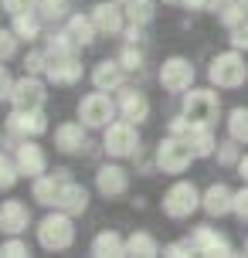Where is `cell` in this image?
Returning <instances> with one entry per match:
<instances>
[{
  "label": "cell",
  "mask_w": 248,
  "mask_h": 258,
  "mask_svg": "<svg viewBox=\"0 0 248 258\" xmlns=\"http://www.w3.org/2000/svg\"><path fill=\"white\" fill-rule=\"evenodd\" d=\"M54 150L65 156L85 153L89 150V126L82 119H68L61 126H54Z\"/></svg>",
  "instance_id": "obj_12"
},
{
  "label": "cell",
  "mask_w": 248,
  "mask_h": 258,
  "mask_svg": "<svg viewBox=\"0 0 248 258\" xmlns=\"http://www.w3.org/2000/svg\"><path fill=\"white\" fill-rule=\"evenodd\" d=\"M11 89H14V78H11V72H7V64L0 61V102L11 99Z\"/></svg>",
  "instance_id": "obj_45"
},
{
  "label": "cell",
  "mask_w": 248,
  "mask_h": 258,
  "mask_svg": "<svg viewBox=\"0 0 248 258\" xmlns=\"http://www.w3.org/2000/svg\"><path fill=\"white\" fill-rule=\"evenodd\" d=\"M72 180L68 170H54V173H41L31 180V201H38L41 207H54L58 194H61V183Z\"/></svg>",
  "instance_id": "obj_20"
},
{
  "label": "cell",
  "mask_w": 248,
  "mask_h": 258,
  "mask_svg": "<svg viewBox=\"0 0 248 258\" xmlns=\"http://www.w3.org/2000/svg\"><path fill=\"white\" fill-rule=\"evenodd\" d=\"M48 61H51L48 51H44V48H34V51L24 54V72L27 75H44V72H48Z\"/></svg>",
  "instance_id": "obj_37"
},
{
  "label": "cell",
  "mask_w": 248,
  "mask_h": 258,
  "mask_svg": "<svg viewBox=\"0 0 248 258\" xmlns=\"http://www.w3.org/2000/svg\"><path fill=\"white\" fill-rule=\"evenodd\" d=\"M116 116H119V109H116V99L109 92L95 89V92H89V95L79 99V119L89 129H105Z\"/></svg>",
  "instance_id": "obj_7"
},
{
  "label": "cell",
  "mask_w": 248,
  "mask_h": 258,
  "mask_svg": "<svg viewBox=\"0 0 248 258\" xmlns=\"http://www.w3.org/2000/svg\"><path fill=\"white\" fill-rule=\"evenodd\" d=\"M14 160H17L21 177H27V180L48 173V153H44V146H38V140H17V146H14Z\"/></svg>",
  "instance_id": "obj_11"
},
{
  "label": "cell",
  "mask_w": 248,
  "mask_h": 258,
  "mask_svg": "<svg viewBox=\"0 0 248 258\" xmlns=\"http://www.w3.org/2000/svg\"><path fill=\"white\" fill-rule=\"evenodd\" d=\"M218 21L231 31V27H238V24L248 21V7L241 4V0H224L221 7H218Z\"/></svg>",
  "instance_id": "obj_31"
},
{
  "label": "cell",
  "mask_w": 248,
  "mask_h": 258,
  "mask_svg": "<svg viewBox=\"0 0 248 258\" xmlns=\"http://www.w3.org/2000/svg\"><path fill=\"white\" fill-rule=\"evenodd\" d=\"M119 4H122V0H119Z\"/></svg>",
  "instance_id": "obj_52"
},
{
  "label": "cell",
  "mask_w": 248,
  "mask_h": 258,
  "mask_svg": "<svg viewBox=\"0 0 248 258\" xmlns=\"http://www.w3.org/2000/svg\"><path fill=\"white\" fill-rule=\"evenodd\" d=\"M116 58L126 72H143V64H146V54H143L140 44H122V51H119Z\"/></svg>",
  "instance_id": "obj_33"
},
{
  "label": "cell",
  "mask_w": 248,
  "mask_h": 258,
  "mask_svg": "<svg viewBox=\"0 0 248 258\" xmlns=\"http://www.w3.org/2000/svg\"><path fill=\"white\" fill-rule=\"evenodd\" d=\"M95 190L102 194L105 201H116L130 194V170L119 167V163H102L95 170Z\"/></svg>",
  "instance_id": "obj_13"
},
{
  "label": "cell",
  "mask_w": 248,
  "mask_h": 258,
  "mask_svg": "<svg viewBox=\"0 0 248 258\" xmlns=\"http://www.w3.org/2000/svg\"><path fill=\"white\" fill-rule=\"evenodd\" d=\"M183 140L191 143V150H194L197 160H204V156H214V150H218L214 126H194V122H191V129H187V136H183Z\"/></svg>",
  "instance_id": "obj_26"
},
{
  "label": "cell",
  "mask_w": 248,
  "mask_h": 258,
  "mask_svg": "<svg viewBox=\"0 0 248 258\" xmlns=\"http://www.w3.org/2000/svg\"><path fill=\"white\" fill-rule=\"evenodd\" d=\"M44 51H48V58H68V54L79 51V44H75V38L61 27V31L44 34Z\"/></svg>",
  "instance_id": "obj_27"
},
{
  "label": "cell",
  "mask_w": 248,
  "mask_h": 258,
  "mask_svg": "<svg viewBox=\"0 0 248 258\" xmlns=\"http://www.w3.org/2000/svg\"><path fill=\"white\" fill-rule=\"evenodd\" d=\"M163 4H180V0H163Z\"/></svg>",
  "instance_id": "obj_49"
},
{
  "label": "cell",
  "mask_w": 248,
  "mask_h": 258,
  "mask_svg": "<svg viewBox=\"0 0 248 258\" xmlns=\"http://www.w3.org/2000/svg\"><path fill=\"white\" fill-rule=\"evenodd\" d=\"M180 7H187V11H208L211 0H180Z\"/></svg>",
  "instance_id": "obj_46"
},
{
  "label": "cell",
  "mask_w": 248,
  "mask_h": 258,
  "mask_svg": "<svg viewBox=\"0 0 248 258\" xmlns=\"http://www.w3.org/2000/svg\"><path fill=\"white\" fill-rule=\"evenodd\" d=\"M4 126L14 140H38L48 133V116H44V109H11Z\"/></svg>",
  "instance_id": "obj_10"
},
{
  "label": "cell",
  "mask_w": 248,
  "mask_h": 258,
  "mask_svg": "<svg viewBox=\"0 0 248 258\" xmlns=\"http://www.w3.org/2000/svg\"><path fill=\"white\" fill-rule=\"evenodd\" d=\"M0 7H4V11L11 14H24V11H34V7H38V0H0Z\"/></svg>",
  "instance_id": "obj_42"
},
{
  "label": "cell",
  "mask_w": 248,
  "mask_h": 258,
  "mask_svg": "<svg viewBox=\"0 0 248 258\" xmlns=\"http://www.w3.org/2000/svg\"><path fill=\"white\" fill-rule=\"evenodd\" d=\"M140 126L130 122V119H112L109 126L102 129V150L105 156L112 160H126V156H140Z\"/></svg>",
  "instance_id": "obj_3"
},
{
  "label": "cell",
  "mask_w": 248,
  "mask_h": 258,
  "mask_svg": "<svg viewBox=\"0 0 248 258\" xmlns=\"http://www.w3.org/2000/svg\"><path fill=\"white\" fill-rule=\"evenodd\" d=\"M180 112L194 126H214L221 119V95L214 89H191L180 95Z\"/></svg>",
  "instance_id": "obj_4"
},
{
  "label": "cell",
  "mask_w": 248,
  "mask_h": 258,
  "mask_svg": "<svg viewBox=\"0 0 248 258\" xmlns=\"http://www.w3.org/2000/svg\"><path fill=\"white\" fill-rule=\"evenodd\" d=\"M122 41H126V44H140V41H143V24H130V21H126Z\"/></svg>",
  "instance_id": "obj_44"
},
{
  "label": "cell",
  "mask_w": 248,
  "mask_h": 258,
  "mask_svg": "<svg viewBox=\"0 0 248 258\" xmlns=\"http://www.w3.org/2000/svg\"><path fill=\"white\" fill-rule=\"evenodd\" d=\"M41 14L38 11H24V14H14V21H11V31L17 34V38L24 41V44H34V41H41L44 34H41Z\"/></svg>",
  "instance_id": "obj_25"
},
{
  "label": "cell",
  "mask_w": 248,
  "mask_h": 258,
  "mask_svg": "<svg viewBox=\"0 0 248 258\" xmlns=\"http://www.w3.org/2000/svg\"><path fill=\"white\" fill-rule=\"evenodd\" d=\"M116 109L122 119H130L136 126H143L146 119H150V99H146L140 89H133V85H122L116 95Z\"/></svg>",
  "instance_id": "obj_18"
},
{
  "label": "cell",
  "mask_w": 248,
  "mask_h": 258,
  "mask_svg": "<svg viewBox=\"0 0 248 258\" xmlns=\"http://www.w3.org/2000/svg\"><path fill=\"white\" fill-rule=\"evenodd\" d=\"M89 251L95 258H122L126 255V238L119 231H112V228H105V231H99L95 238H92Z\"/></svg>",
  "instance_id": "obj_24"
},
{
  "label": "cell",
  "mask_w": 248,
  "mask_h": 258,
  "mask_svg": "<svg viewBox=\"0 0 248 258\" xmlns=\"http://www.w3.org/2000/svg\"><path fill=\"white\" fill-rule=\"evenodd\" d=\"M21 180V170H17V160L11 153L0 150V190H11L14 183Z\"/></svg>",
  "instance_id": "obj_35"
},
{
  "label": "cell",
  "mask_w": 248,
  "mask_h": 258,
  "mask_svg": "<svg viewBox=\"0 0 248 258\" xmlns=\"http://www.w3.org/2000/svg\"><path fill=\"white\" fill-rule=\"evenodd\" d=\"M157 167H160V173H183V170L194 163L197 156H194V150H191V143L183 140V136H173V133H167L163 140L157 143Z\"/></svg>",
  "instance_id": "obj_5"
},
{
  "label": "cell",
  "mask_w": 248,
  "mask_h": 258,
  "mask_svg": "<svg viewBox=\"0 0 248 258\" xmlns=\"http://www.w3.org/2000/svg\"><path fill=\"white\" fill-rule=\"evenodd\" d=\"M208 82L214 89H241L248 82V61H245V51L238 48H228V51L214 54L208 64Z\"/></svg>",
  "instance_id": "obj_2"
},
{
  "label": "cell",
  "mask_w": 248,
  "mask_h": 258,
  "mask_svg": "<svg viewBox=\"0 0 248 258\" xmlns=\"http://www.w3.org/2000/svg\"><path fill=\"white\" fill-rule=\"evenodd\" d=\"M58 211H65L72 218H82L85 211H89V190L75 180H65L61 183V194H58V201H54Z\"/></svg>",
  "instance_id": "obj_22"
},
{
  "label": "cell",
  "mask_w": 248,
  "mask_h": 258,
  "mask_svg": "<svg viewBox=\"0 0 248 258\" xmlns=\"http://www.w3.org/2000/svg\"><path fill=\"white\" fill-rule=\"evenodd\" d=\"M221 4H224V0H211V7H214V11H218V7H221Z\"/></svg>",
  "instance_id": "obj_48"
},
{
  "label": "cell",
  "mask_w": 248,
  "mask_h": 258,
  "mask_svg": "<svg viewBox=\"0 0 248 258\" xmlns=\"http://www.w3.org/2000/svg\"><path fill=\"white\" fill-rule=\"evenodd\" d=\"M34 231H38V245L44 251H68V248L75 245V218L65 214V211H58V207H51L38 221Z\"/></svg>",
  "instance_id": "obj_1"
},
{
  "label": "cell",
  "mask_w": 248,
  "mask_h": 258,
  "mask_svg": "<svg viewBox=\"0 0 248 258\" xmlns=\"http://www.w3.org/2000/svg\"><path fill=\"white\" fill-rule=\"evenodd\" d=\"M34 11L41 14V21H48V24H58V21H65L68 11H72V0H38V7Z\"/></svg>",
  "instance_id": "obj_32"
},
{
  "label": "cell",
  "mask_w": 248,
  "mask_h": 258,
  "mask_svg": "<svg viewBox=\"0 0 248 258\" xmlns=\"http://www.w3.org/2000/svg\"><path fill=\"white\" fill-rule=\"evenodd\" d=\"M228 44H231V48H238V51H248V21L228 31Z\"/></svg>",
  "instance_id": "obj_41"
},
{
  "label": "cell",
  "mask_w": 248,
  "mask_h": 258,
  "mask_svg": "<svg viewBox=\"0 0 248 258\" xmlns=\"http://www.w3.org/2000/svg\"><path fill=\"white\" fill-rule=\"evenodd\" d=\"M235 170H238V177L248 183V153H241V160H238V167H235Z\"/></svg>",
  "instance_id": "obj_47"
},
{
  "label": "cell",
  "mask_w": 248,
  "mask_h": 258,
  "mask_svg": "<svg viewBox=\"0 0 248 258\" xmlns=\"http://www.w3.org/2000/svg\"><path fill=\"white\" fill-rule=\"evenodd\" d=\"M231 214L238 221H248V183L241 190H235V201H231Z\"/></svg>",
  "instance_id": "obj_40"
},
{
  "label": "cell",
  "mask_w": 248,
  "mask_h": 258,
  "mask_svg": "<svg viewBox=\"0 0 248 258\" xmlns=\"http://www.w3.org/2000/svg\"><path fill=\"white\" fill-rule=\"evenodd\" d=\"M89 14L95 21V27H99V34H105V38H119L122 27H126V11H122L119 0H99Z\"/></svg>",
  "instance_id": "obj_15"
},
{
  "label": "cell",
  "mask_w": 248,
  "mask_h": 258,
  "mask_svg": "<svg viewBox=\"0 0 248 258\" xmlns=\"http://www.w3.org/2000/svg\"><path fill=\"white\" fill-rule=\"evenodd\" d=\"M241 4H245V7H248V0H241Z\"/></svg>",
  "instance_id": "obj_51"
},
{
  "label": "cell",
  "mask_w": 248,
  "mask_h": 258,
  "mask_svg": "<svg viewBox=\"0 0 248 258\" xmlns=\"http://www.w3.org/2000/svg\"><path fill=\"white\" fill-rule=\"evenodd\" d=\"M191 241H194L197 255H208V258H228L235 255V248L228 241V234H221L218 228H211V224H201L191 231Z\"/></svg>",
  "instance_id": "obj_14"
},
{
  "label": "cell",
  "mask_w": 248,
  "mask_h": 258,
  "mask_svg": "<svg viewBox=\"0 0 248 258\" xmlns=\"http://www.w3.org/2000/svg\"><path fill=\"white\" fill-rule=\"evenodd\" d=\"M224 122H228V136L238 140L241 146H248V105H235Z\"/></svg>",
  "instance_id": "obj_30"
},
{
  "label": "cell",
  "mask_w": 248,
  "mask_h": 258,
  "mask_svg": "<svg viewBox=\"0 0 248 258\" xmlns=\"http://www.w3.org/2000/svg\"><path fill=\"white\" fill-rule=\"evenodd\" d=\"M160 207H163V214H167L170 221H187L197 207H201V190H197L191 180H177V183L167 187Z\"/></svg>",
  "instance_id": "obj_6"
},
{
  "label": "cell",
  "mask_w": 248,
  "mask_h": 258,
  "mask_svg": "<svg viewBox=\"0 0 248 258\" xmlns=\"http://www.w3.org/2000/svg\"><path fill=\"white\" fill-rule=\"evenodd\" d=\"M65 31L75 38L79 48H92L95 38H102V34H99V27H95V21H92V14H82V11L65 17Z\"/></svg>",
  "instance_id": "obj_23"
},
{
  "label": "cell",
  "mask_w": 248,
  "mask_h": 258,
  "mask_svg": "<svg viewBox=\"0 0 248 258\" xmlns=\"http://www.w3.org/2000/svg\"><path fill=\"white\" fill-rule=\"evenodd\" d=\"M126 75H130V72L119 64V58H102V61L92 64V72H89L92 85L99 92H119L126 85Z\"/></svg>",
  "instance_id": "obj_17"
},
{
  "label": "cell",
  "mask_w": 248,
  "mask_h": 258,
  "mask_svg": "<svg viewBox=\"0 0 248 258\" xmlns=\"http://www.w3.org/2000/svg\"><path fill=\"white\" fill-rule=\"evenodd\" d=\"M126 255L153 258V255H160V241L150 231H133L130 238H126Z\"/></svg>",
  "instance_id": "obj_28"
},
{
  "label": "cell",
  "mask_w": 248,
  "mask_h": 258,
  "mask_svg": "<svg viewBox=\"0 0 248 258\" xmlns=\"http://www.w3.org/2000/svg\"><path fill=\"white\" fill-rule=\"evenodd\" d=\"M157 78H160V85H163L167 92H177V95H183V92L194 85L197 72H194V64H191V58H183V54H170L167 61L160 64Z\"/></svg>",
  "instance_id": "obj_9"
},
{
  "label": "cell",
  "mask_w": 248,
  "mask_h": 258,
  "mask_svg": "<svg viewBox=\"0 0 248 258\" xmlns=\"http://www.w3.org/2000/svg\"><path fill=\"white\" fill-rule=\"evenodd\" d=\"M187 129H191V119L183 116V112H177V116L167 122V133H173V136H187Z\"/></svg>",
  "instance_id": "obj_43"
},
{
  "label": "cell",
  "mask_w": 248,
  "mask_h": 258,
  "mask_svg": "<svg viewBox=\"0 0 248 258\" xmlns=\"http://www.w3.org/2000/svg\"><path fill=\"white\" fill-rule=\"evenodd\" d=\"M11 109H44L48 102V78L44 75H21L14 78V89H11Z\"/></svg>",
  "instance_id": "obj_8"
},
{
  "label": "cell",
  "mask_w": 248,
  "mask_h": 258,
  "mask_svg": "<svg viewBox=\"0 0 248 258\" xmlns=\"http://www.w3.org/2000/svg\"><path fill=\"white\" fill-rule=\"evenodd\" d=\"M214 156H218V163H221V167H238V160H241V143L228 136V140L218 143Z\"/></svg>",
  "instance_id": "obj_34"
},
{
  "label": "cell",
  "mask_w": 248,
  "mask_h": 258,
  "mask_svg": "<svg viewBox=\"0 0 248 258\" xmlns=\"http://www.w3.org/2000/svg\"><path fill=\"white\" fill-rule=\"evenodd\" d=\"M17 44H21V38L14 34L11 27H0V61H11L17 54Z\"/></svg>",
  "instance_id": "obj_38"
},
{
  "label": "cell",
  "mask_w": 248,
  "mask_h": 258,
  "mask_svg": "<svg viewBox=\"0 0 248 258\" xmlns=\"http://www.w3.org/2000/svg\"><path fill=\"white\" fill-rule=\"evenodd\" d=\"M0 255L4 258H27L31 255V245L24 241V234H11L7 241H0Z\"/></svg>",
  "instance_id": "obj_36"
},
{
  "label": "cell",
  "mask_w": 248,
  "mask_h": 258,
  "mask_svg": "<svg viewBox=\"0 0 248 258\" xmlns=\"http://www.w3.org/2000/svg\"><path fill=\"white\" fill-rule=\"evenodd\" d=\"M245 255H248V238H245Z\"/></svg>",
  "instance_id": "obj_50"
},
{
  "label": "cell",
  "mask_w": 248,
  "mask_h": 258,
  "mask_svg": "<svg viewBox=\"0 0 248 258\" xmlns=\"http://www.w3.org/2000/svg\"><path fill=\"white\" fill-rule=\"evenodd\" d=\"M82 75H85V68H82V61L75 54L51 58V61H48V72H44L48 85H75V82H82Z\"/></svg>",
  "instance_id": "obj_21"
},
{
  "label": "cell",
  "mask_w": 248,
  "mask_h": 258,
  "mask_svg": "<svg viewBox=\"0 0 248 258\" xmlns=\"http://www.w3.org/2000/svg\"><path fill=\"white\" fill-rule=\"evenodd\" d=\"M31 224H34L31 207H27L21 197H11V201L0 204V234H4V238H11V234H24Z\"/></svg>",
  "instance_id": "obj_16"
},
{
  "label": "cell",
  "mask_w": 248,
  "mask_h": 258,
  "mask_svg": "<svg viewBox=\"0 0 248 258\" xmlns=\"http://www.w3.org/2000/svg\"><path fill=\"white\" fill-rule=\"evenodd\" d=\"M231 201H235V190L228 187V183L214 180L211 187L201 190V211L208 214V218H224V214H231Z\"/></svg>",
  "instance_id": "obj_19"
},
{
  "label": "cell",
  "mask_w": 248,
  "mask_h": 258,
  "mask_svg": "<svg viewBox=\"0 0 248 258\" xmlns=\"http://www.w3.org/2000/svg\"><path fill=\"white\" fill-rule=\"evenodd\" d=\"M122 11H126V21L130 24H150L157 17V4L153 0H122Z\"/></svg>",
  "instance_id": "obj_29"
},
{
  "label": "cell",
  "mask_w": 248,
  "mask_h": 258,
  "mask_svg": "<svg viewBox=\"0 0 248 258\" xmlns=\"http://www.w3.org/2000/svg\"><path fill=\"white\" fill-rule=\"evenodd\" d=\"M163 255L170 258H187V255H197V248L191 238H180V241H170V245H163Z\"/></svg>",
  "instance_id": "obj_39"
}]
</instances>
